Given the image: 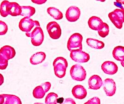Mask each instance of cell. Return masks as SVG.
<instances>
[{
    "label": "cell",
    "mask_w": 124,
    "mask_h": 104,
    "mask_svg": "<svg viewBox=\"0 0 124 104\" xmlns=\"http://www.w3.org/2000/svg\"><path fill=\"white\" fill-rule=\"evenodd\" d=\"M21 6L16 2H10L9 3L8 14L12 16L20 15L21 14Z\"/></svg>",
    "instance_id": "d6986e66"
},
{
    "label": "cell",
    "mask_w": 124,
    "mask_h": 104,
    "mask_svg": "<svg viewBox=\"0 0 124 104\" xmlns=\"http://www.w3.org/2000/svg\"><path fill=\"white\" fill-rule=\"evenodd\" d=\"M46 55L43 52H39L31 56L30 62L33 65H37L42 62L45 60Z\"/></svg>",
    "instance_id": "e0dca14e"
},
{
    "label": "cell",
    "mask_w": 124,
    "mask_h": 104,
    "mask_svg": "<svg viewBox=\"0 0 124 104\" xmlns=\"http://www.w3.org/2000/svg\"><path fill=\"white\" fill-rule=\"evenodd\" d=\"M73 97L76 99H85L87 95V91L85 88L80 85L74 86L72 90Z\"/></svg>",
    "instance_id": "5bb4252c"
},
{
    "label": "cell",
    "mask_w": 124,
    "mask_h": 104,
    "mask_svg": "<svg viewBox=\"0 0 124 104\" xmlns=\"http://www.w3.org/2000/svg\"><path fill=\"white\" fill-rule=\"evenodd\" d=\"M34 27H40L39 21H33L30 18L24 17L22 19L19 23V28L20 29L26 33H29Z\"/></svg>",
    "instance_id": "52a82bcc"
},
{
    "label": "cell",
    "mask_w": 124,
    "mask_h": 104,
    "mask_svg": "<svg viewBox=\"0 0 124 104\" xmlns=\"http://www.w3.org/2000/svg\"><path fill=\"white\" fill-rule=\"evenodd\" d=\"M46 29L50 38L54 39L60 38L62 35V30L60 25L55 21L49 22L46 26Z\"/></svg>",
    "instance_id": "ba28073f"
},
{
    "label": "cell",
    "mask_w": 124,
    "mask_h": 104,
    "mask_svg": "<svg viewBox=\"0 0 124 104\" xmlns=\"http://www.w3.org/2000/svg\"><path fill=\"white\" fill-rule=\"evenodd\" d=\"M86 43L91 48L95 49H102L105 46V44L103 42L93 38H87Z\"/></svg>",
    "instance_id": "44dd1931"
},
{
    "label": "cell",
    "mask_w": 124,
    "mask_h": 104,
    "mask_svg": "<svg viewBox=\"0 0 124 104\" xmlns=\"http://www.w3.org/2000/svg\"><path fill=\"white\" fill-rule=\"evenodd\" d=\"M124 10L117 8L108 14V17L114 25L118 29H121L124 23Z\"/></svg>",
    "instance_id": "5b68a950"
},
{
    "label": "cell",
    "mask_w": 124,
    "mask_h": 104,
    "mask_svg": "<svg viewBox=\"0 0 124 104\" xmlns=\"http://www.w3.org/2000/svg\"><path fill=\"white\" fill-rule=\"evenodd\" d=\"M103 89L107 96L111 97L115 94L116 87L115 82L113 80L110 78L106 79L103 82Z\"/></svg>",
    "instance_id": "7c38bea8"
},
{
    "label": "cell",
    "mask_w": 124,
    "mask_h": 104,
    "mask_svg": "<svg viewBox=\"0 0 124 104\" xmlns=\"http://www.w3.org/2000/svg\"><path fill=\"white\" fill-rule=\"evenodd\" d=\"M58 98V95L54 93H48L45 99L46 104H57V100Z\"/></svg>",
    "instance_id": "484cf974"
},
{
    "label": "cell",
    "mask_w": 124,
    "mask_h": 104,
    "mask_svg": "<svg viewBox=\"0 0 124 104\" xmlns=\"http://www.w3.org/2000/svg\"><path fill=\"white\" fill-rule=\"evenodd\" d=\"M9 1L8 0L3 1L0 6V14L3 17H6L9 15L8 8H9Z\"/></svg>",
    "instance_id": "cb8c5ba5"
},
{
    "label": "cell",
    "mask_w": 124,
    "mask_h": 104,
    "mask_svg": "<svg viewBox=\"0 0 124 104\" xmlns=\"http://www.w3.org/2000/svg\"><path fill=\"white\" fill-rule=\"evenodd\" d=\"M99 35L102 38H105L109 33V28L107 23L103 22L98 30Z\"/></svg>",
    "instance_id": "d4e9b609"
},
{
    "label": "cell",
    "mask_w": 124,
    "mask_h": 104,
    "mask_svg": "<svg viewBox=\"0 0 124 104\" xmlns=\"http://www.w3.org/2000/svg\"><path fill=\"white\" fill-rule=\"evenodd\" d=\"M21 14L20 15L30 18L35 13V9L31 6H21Z\"/></svg>",
    "instance_id": "7402d4cb"
},
{
    "label": "cell",
    "mask_w": 124,
    "mask_h": 104,
    "mask_svg": "<svg viewBox=\"0 0 124 104\" xmlns=\"http://www.w3.org/2000/svg\"><path fill=\"white\" fill-rule=\"evenodd\" d=\"M54 71L55 76L59 78L65 76L66 69L68 67V61L63 57H58L53 62Z\"/></svg>",
    "instance_id": "7a4b0ae2"
},
{
    "label": "cell",
    "mask_w": 124,
    "mask_h": 104,
    "mask_svg": "<svg viewBox=\"0 0 124 104\" xmlns=\"http://www.w3.org/2000/svg\"><path fill=\"white\" fill-rule=\"evenodd\" d=\"M101 69L107 75H113L117 72L118 67L117 64L113 62L106 61L102 63Z\"/></svg>",
    "instance_id": "4fadbf2b"
},
{
    "label": "cell",
    "mask_w": 124,
    "mask_h": 104,
    "mask_svg": "<svg viewBox=\"0 0 124 104\" xmlns=\"http://www.w3.org/2000/svg\"><path fill=\"white\" fill-rule=\"evenodd\" d=\"M8 30V27L5 22L0 21V35L6 34Z\"/></svg>",
    "instance_id": "4316f807"
},
{
    "label": "cell",
    "mask_w": 124,
    "mask_h": 104,
    "mask_svg": "<svg viewBox=\"0 0 124 104\" xmlns=\"http://www.w3.org/2000/svg\"><path fill=\"white\" fill-rule=\"evenodd\" d=\"M16 54V50L11 46L5 45L0 49V69H5L8 61L13 58Z\"/></svg>",
    "instance_id": "6da1fadb"
},
{
    "label": "cell",
    "mask_w": 124,
    "mask_h": 104,
    "mask_svg": "<svg viewBox=\"0 0 124 104\" xmlns=\"http://www.w3.org/2000/svg\"><path fill=\"white\" fill-rule=\"evenodd\" d=\"M70 57L73 60L80 63L87 62L90 59L89 55L81 49H76L71 51Z\"/></svg>",
    "instance_id": "9c48e42d"
},
{
    "label": "cell",
    "mask_w": 124,
    "mask_h": 104,
    "mask_svg": "<svg viewBox=\"0 0 124 104\" xmlns=\"http://www.w3.org/2000/svg\"><path fill=\"white\" fill-rule=\"evenodd\" d=\"M70 73L71 76L73 80L79 82L85 80L86 76L85 69L79 64L72 66L70 69Z\"/></svg>",
    "instance_id": "8992f818"
},
{
    "label": "cell",
    "mask_w": 124,
    "mask_h": 104,
    "mask_svg": "<svg viewBox=\"0 0 124 104\" xmlns=\"http://www.w3.org/2000/svg\"><path fill=\"white\" fill-rule=\"evenodd\" d=\"M51 87V83L49 82H45L41 85L36 87L34 89L33 92L34 97L36 99L43 98L45 93L50 90Z\"/></svg>",
    "instance_id": "30bf717a"
},
{
    "label": "cell",
    "mask_w": 124,
    "mask_h": 104,
    "mask_svg": "<svg viewBox=\"0 0 124 104\" xmlns=\"http://www.w3.org/2000/svg\"><path fill=\"white\" fill-rule=\"evenodd\" d=\"M26 35L31 38V43L35 46L40 45L43 42L44 35L40 27H36L31 32L26 33Z\"/></svg>",
    "instance_id": "3957f363"
},
{
    "label": "cell",
    "mask_w": 124,
    "mask_h": 104,
    "mask_svg": "<svg viewBox=\"0 0 124 104\" xmlns=\"http://www.w3.org/2000/svg\"><path fill=\"white\" fill-rule=\"evenodd\" d=\"M113 57L116 60L120 61L124 67V47L122 46H118L114 48L113 51Z\"/></svg>",
    "instance_id": "2e32d148"
},
{
    "label": "cell",
    "mask_w": 124,
    "mask_h": 104,
    "mask_svg": "<svg viewBox=\"0 0 124 104\" xmlns=\"http://www.w3.org/2000/svg\"><path fill=\"white\" fill-rule=\"evenodd\" d=\"M4 98L3 104H22L21 99L17 96L12 94H1Z\"/></svg>",
    "instance_id": "ffe728a7"
},
{
    "label": "cell",
    "mask_w": 124,
    "mask_h": 104,
    "mask_svg": "<svg viewBox=\"0 0 124 104\" xmlns=\"http://www.w3.org/2000/svg\"><path fill=\"white\" fill-rule=\"evenodd\" d=\"M34 104H44L43 103H35Z\"/></svg>",
    "instance_id": "e575fe53"
},
{
    "label": "cell",
    "mask_w": 124,
    "mask_h": 104,
    "mask_svg": "<svg viewBox=\"0 0 124 104\" xmlns=\"http://www.w3.org/2000/svg\"><path fill=\"white\" fill-rule=\"evenodd\" d=\"M62 104H76L73 99L71 98H67L64 100Z\"/></svg>",
    "instance_id": "f546056e"
},
{
    "label": "cell",
    "mask_w": 124,
    "mask_h": 104,
    "mask_svg": "<svg viewBox=\"0 0 124 104\" xmlns=\"http://www.w3.org/2000/svg\"><path fill=\"white\" fill-rule=\"evenodd\" d=\"M47 12L48 14L55 20H60L63 18V14L62 12L55 7H48L47 9Z\"/></svg>",
    "instance_id": "603a6c76"
},
{
    "label": "cell",
    "mask_w": 124,
    "mask_h": 104,
    "mask_svg": "<svg viewBox=\"0 0 124 104\" xmlns=\"http://www.w3.org/2000/svg\"><path fill=\"white\" fill-rule=\"evenodd\" d=\"M82 40L83 37L80 34L75 33L72 34L68 40V49L70 51L76 49L82 50Z\"/></svg>",
    "instance_id": "277c9868"
},
{
    "label": "cell",
    "mask_w": 124,
    "mask_h": 104,
    "mask_svg": "<svg viewBox=\"0 0 124 104\" xmlns=\"http://www.w3.org/2000/svg\"><path fill=\"white\" fill-rule=\"evenodd\" d=\"M114 5L116 6L120 7V9L124 10V7H123L122 6V5H123V4H124V1H123V0H122V1L117 0L116 2H114Z\"/></svg>",
    "instance_id": "f1b7e54d"
},
{
    "label": "cell",
    "mask_w": 124,
    "mask_h": 104,
    "mask_svg": "<svg viewBox=\"0 0 124 104\" xmlns=\"http://www.w3.org/2000/svg\"><path fill=\"white\" fill-rule=\"evenodd\" d=\"M84 104H101V100L98 97H94L88 100Z\"/></svg>",
    "instance_id": "83f0119b"
},
{
    "label": "cell",
    "mask_w": 124,
    "mask_h": 104,
    "mask_svg": "<svg viewBox=\"0 0 124 104\" xmlns=\"http://www.w3.org/2000/svg\"><path fill=\"white\" fill-rule=\"evenodd\" d=\"M4 102V98L3 96L0 94V104H3Z\"/></svg>",
    "instance_id": "836d02e7"
},
{
    "label": "cell",
    "mask_w": 124,
    "mask_h": 104,
    "mask_svg": "<svg viewBox=\"0 0 124 104\" xmlns=\"http://www.w3.org/2000/svg\"><path fill=\"white\" fill-rule=\"evenodd\" d=\"M103 21L99 17L92 16L89 18L88 24L91 29L95 31H98Z\"/></svg>",
    "instance_id": "ac0fdd59"
},
{
    "label": "cell",
    "mask_w": 124,
    "mask_h": 104,
    "mask_svg": "<svg viewBox=\"0 0 124 104\" xmlns=\"http://www.w3.org/2000/svg\"><path fill=\"white\" fill-rule=\"evenodd\" d=\"M32 1L37 4L40 5L45 3L46 0H32Z\"/></svg>",
    "instance_id": "4dcf8cb0"
},
{
    "label": "cell",
    "mask_w": 124,
    "mask_h": 104,
    "mask_svg": "<svg viewBox=\"0 0 124 104\" xmlns=\"http://www.w3.org/2000/svg\"><path fill=\"white\" fill-rule=\"evenodd\" d=\"M4 77L3 76L0 74V86H1L4 82Z\"/></svg>",
    "instance_id": "1f68e13d"
},
{
    "label": "cell",
    "mask_w": 124,
    "mask_h": 104,
    "mask_svg": "<svg viewBox=\"0 0 124 104\" xmlns=\"http://www.w3.org/2000/svg\"><path fill=\"white\" fill-rule=\"evenodd\" d=\"M103 82L101 77L98 75H93L88 80L89 88L93 90H98L101 87Z\"/></svg>",
    "instance_id": "9a60e30c"
},
{
    "label": "cell",
    "mask_w": 124,
    "mask_h": 104,
    "mask_svg": "<svg viewBox=\"0 0 124 104\" xmlns=\"http://www.w3.org/2000/svg\"><path fill=\"white\" fill-rule=\"evenodd\" d=\"M80 15L79 8L74 6L69 7L66 13V19L70 22H75L79 18Z\"/></svg>",
    "instance_id": "8fae6325"
},
{
    "label": "cell",
    "mask_w": 124,
    "mask_h": 104,
    "mask_svg": "<svg viewBox=\"0 0 124 104\" xmlns=\"http://www.w3.org/2000/svg\"><path fill=\"white\" fill-rule=\"evenodd\" d=\"M64 101V99L63 98H58L57 100V103H60L62 104V103Z\"/></svg>",
    "instance_id": "d6a6232c"
}]
</instances>
